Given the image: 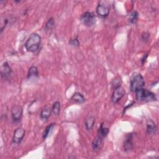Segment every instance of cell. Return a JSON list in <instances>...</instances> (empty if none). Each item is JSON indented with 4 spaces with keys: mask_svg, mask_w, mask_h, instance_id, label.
<instances>
[{
    "mask_svg": "<svg viewBox=\"0 0 159 159\" xmlns=\"http://www.w3.org/2000/svg\"><path fill=\"white\" fill-rule=\"evenodd\" d=\"M51 113H52V108H49L48 106H45L42 109L40 116H41V119H44V120H47V119H48L50 116H51Z\"/></svg>",
    "mask_w": 159,
    "mask_h": 159,
    "instance_id": "8fae6325",
    "label": "cell"
},
{
    "mask_svg": "<svg viewBox=\"0 0 159 159\" xmlns=\"http://www.w3.org/2000/svg\"><path fill=\"white\" fill-rule=\"evenodd\" d=\"M109 132V129L108 128L103 126V124H102L100 126V127H99V130H98V136L99 137L101 138H104L108 134Z\"/></svg>",
    "mask_w": 159,
    "mask_h": 159,
    "instance_id": "e0dca14e",
    "label": "cell"
},
{
    "mask_svg": "<svg viewBox=\"0 0 159 159\" xmlns=\"http://www.w3.org/2000/svg\"><path fill=\"white\" fill-rule=\"evenodd\" d=\"M71 100L77 103H83L85 101V98L80 93H75L71 98Z\"/></svg>",
    "mask_w": 159,
    "mask_h": 159,
    "instance_id": "7c38bea8",
    "label": "cell"
},
{
    "mask_svg": "<svg viewBox=\"0 0 159 159\" xmlns=\"http://www.w3.org/2000/svg\"><path fill=\"white\" fill-rule=\"evenodd\" d=\"M12 73V68L8 62H5L1 67V75L3 78H8Z\"/></svg>",
    "mask_w": 159,
    "mask_h": 159,
    "instance_id": "9c48e42d",
    "label": "cell"
},
{
    "mask_svg": "<svg viewBox=\"0 0 159 159\" xmlns=\"http://www.w3.org/2000/svg\"><path fill=\"white\" fill-rule=\"evenodd\" d=\"M144 77L140 73H134L131 78L130 88L132 92L136 93L139 89L144 88L145 86Z\"/></svg>",
    "mask_w": 159,
    "mask_h": 159,
    "instance_id": "7a4b0ae2",
    "label": "cell"
},
{
    "mask_svg": "<svg viewBox=\"0 0 159 159\" xmlns=\"http://www.w3.org/2000/svg\"><path fill=\"white\" fill-rule=\"evenodd\" d=\"M95 123V118L93 116H89L88 117L85 121V126L87 130H92L93 129L94 124Z\"/></svg>",
    "mask_w": 159,
    "mask_h": 159,
    "instance_id": "5bb4252c",
    "label": "cell"
},
{
    "mask_svg": "<svg viewBox=\"0 0 159 159\" xmlns=\"http://www.w3.org/2000/svg\"><path fill=\"white\" fill-rule=\"evenodd\" d=\"M11 116L14 122H19L23 116V108L19 105L14 106L11 109Z\"/></svg>",
    "mask_w": 159,
    "mask_h": 159,
    "instance_id": "8992f818",
    "label": "cell"
},
{
    "mask_svg": "<svg viewBox=\"0 0 159 159\" xmlns=\"http://www.w3.org/2000/svg\"><path fill=\"white\" fill-rule=\"evenodd\" d=\"M102 138L98 136L93 140L92 143V147L95 151H98L100 148L102 144Z\"/></svg>",
    "mask_w": 159,
    "mask_h": 159,
    "instance_id": "2e32d148",
    "label": "cell"
},
{
    "mask_svg": "<svg viewBox=\"0 0 159 159\" xmlns=\"http://www.w3.org/2000/svg\"><path fill=\"white\" fill-rule=\"evenodd\" d=\"M147 132L150 135H154L156 132V126L151 120L148 121L147 123Z\"/></svg>",
    "mask_w": 159,
    "mask_h": 159,
    "instance_id": "4fadbf2b",
    "label": "cell"
},
{
    "mask_svg": "<svg viewBox=\"0 0 159 159\" xmlns=\"http://www.w3.org/2000/svg\"><path fill=\"white\" fill-rule=\"evenodd\" d=\"M121 80L117 78L114 79L112 82V85L114 87V88L119 87V86H121Z\"/></svg>",
    "mask_w": 159,
    "mask_h": 159,
    "instance_id": "cb8c5ba5",
    "label": "cell"
},
{
    "mask_svg": "<svg viewBox=\"0 0 159 159\" xmlns=\"http://www.w3.org/2000/svg\"><path fill=\"white\" fill-rule=\"evenodd\" d=\"M138 17H139V14L137 11H134L132 12L130 16H129V21H130L131 23L132 24H134L136 23L137 20L138 19Z\"/></svg>",
    "mask_w": 159,
    "mask_h": 159,
    "instance_id": "44dd1931",
    "label": "cell"
},
{
    "mask_svg": "<svg viewBox=\"0 0 159 159\" xmlns=\"http://www.w3.org/2000/svg\"><path fill=\"white\" fill-rule=\"evenodd\" d=\"M136 99L140 101L151 102L155 101L157 98L155 94L145 89H141L136 92Z\"/></svg>",
    "mask_w": 159,
    "mask_h": 159,
    "instance_id": "3957f363",
    "label": "cell"
},
{
    "mask_svg": "<svg viewBox=\"0 0 159 159\" xmlns=\"http://www.w3.org/2000/svg\"><path fill=\"white\" fill-rule=\"evenodd\" d=\"M145 56V57H144L142 59V64H144L145 63V59H146L147 57V54H146Z\"/></svg>",
    "mask_w": 159,
    "mask_h": 159,
    "instance_id": "484cf974",
    "label": "cell"
},
{
    "mask_svg": "<svg viewBox=\"0 0 159 159\" xmlns=\"http://www.w3.org/2000/svg\"><path fill=\"white\" fill-rule=\"evenodd\" d=\"M148 37H149L148 34L144 33L142 36V40H144V41H147L148 39Z\"/></svg>",
    "mask_w": 159,
    "mask_h": 159,
    "instance_id": "d4e9b609",
    "label": "cell"
},
{
    "mask_svg": "<svg viewBox=\"0 0 159 159\" xmlns=\"http://www.w3.org/2000/svg\"><path fill=\"white\" fill-rule=\"evenodd\" d=\"M41 43V37L38 34L33 33L29 37L26 41L24 46L26 50L29 52H37Z\"/></svg>",
    "mask_w": 159,
    "mask_h": 159,
    "instance_id": "6da1fadb",
    "label": "cell"
},
{
    "mask_svg": "<svg viewBox=\"0 0 159 159\" xmlns=\"http://www.w3.org/2000/svg\"><path fill=\"white\" fill-rule=\"evenodd\" d=\"M82 23L87 27L94 26L96 22L95 14L92 12H85L81 16Z\"/></svg>",
    "mask_w": 159,
    "mask_h": 159,
    "instance_id": "277c9868",
    "label": "cell"
},
{
    "mask_svg": "<svg viewBox=\"0 0 159 159\" xmlns=\"http://www.w3.org/2000/svg\"><path fill=\"white\" fill-rule=\"evenodd\" d=\"M68 43L70 45L73 47H78L80 45V42H79V41L77 39V37H73L70 40Z\"/></svg>",
    "mask_w": 159,
    "mask_h": 159,
    "instance_id": "603a6c76",
    "label": "cell"
},
{
    "mask_svg": "<svg viewBox=\"0 0 159 159\" xmlns=\"http://www.w3.org/2000/svg\"><path fill=\"white\" fill-rule=\"evenodd\" d=\"M54 124H53V123L51 124L45 128V131H44V133H43V136H42L44 139H45L48 137V136L50 134V133H51V131L52 130V129L54 126Z\"/></svg>",
    "mask_w": 159,
    "mask_h": 159,
    "instance_id": "d6986e66",
    "label": "cell"
},
{
    "mask_svg": "<svg viewBox=\"0 0 159 159\" xmlns=\"http://www.w3.org/2000/svg\"><path fill=\"white\" fill-rule=\"evenodd\" d=\"M8 23V19L5 17H2L1 20V34L3 33L4 29Z\"/></svg>",
    "mask_w": 159,
    "mask_h": 159,
    "instance_id": "7402d4cb",
    "label": "cell"
},
{
    "mask_svg": "<svg viewBox=\"0 0 159 159\" xmlns=\"http://www.w3.org/2000/svg\"><path fill=\"white\" fill-rule=\"evenodd\" d=\"M132 138L133 135L132 134H129L124 142V148L126 151H131L133 147V142H132Z\"/></svg>",
    "mask_w": 159,
    "mask_h": 159,
    "instance_id": "30bf717a",
    "label": "cell"
},
{
    "mask_svg": "<svg viewBox=\"0 0 159 159\" xmlns=\"http://www.w3.org/2000/svg\"><path fill=\"white\" fill-rule=\"evenodd\" d=\"M110 11V5L106 2H100L96 8V13L99 16L106 17Z\"/></svg>",
    "mask_w": 159,
    "mask_h": 159,
    "instance_id": "5b68a950",
    "label": "cell"
},
{
    "mask_svg": "<svg viewBox=\"0 0 159 159\" xmlns=\"http://www.w3.org/2000/svg\"><path fill=\"white\" fill-rule=\"evenodd\" d=\"M54 26H55V22L54 19L52 17L49 19L45 24L46 31H51V30H52L54 27Z\"/></svg>",
    "mask_w": 159,
    "mask_h": 159,
    "instance_id": "ffe728a7",
    "label": "cell"
},
{
    "mask_svg": "<svg viewBox=\"0 0 159 159\" xmlns=\"http://www.w3.org/2000/svg\"><path fill=\"white\" fill-rule=\"evenodd\" d=\"M25 131L23 128L19 127L14 132V136L13 138V141L15 144L21 143L25 136Z\"/></svg>",
    "mask_w": 159,
    "mask_h": 159,
    "instance_id": "ba28073f",
    "label": "cell"
},
{
    "mask_svg": "<svg viewBox=\"0 0 159 159\" xmlns=\"http://www.w3.org/2000/svg\"><path fill=\"white\" fill-rule=\"evenodd\" d=\"M38 75L39 73L37 67L34 66H32L29 70V72L27 73V78L30 79V78L38 77Z\"/></svg>",
    "mask_w": 159,
    "mask_h": 159,
    "instance_id": "9a60e30c",
    "label": "cell"
},
{
    "mask_svg": "<svg viewBox=\"0 0 159 159\" xmlns=\"http://www.w3.org/2000/svg\"><path fill=\"white\" fill-rule=\"evenodd\" d=\"M61 111V103L58 101H55L52 108V113L54 115H58Z\"/></svg>",
    "mask_w": 159,
    "mask_h": 159,
    "instance_id": "ac0fdd59",
    "label": "cell"
},
{
    "mask_svg": "<svg viewBox=\"0 0 159 159\" xmlns=\"http://www.w3.org/2000/svg\"><path fill=\"white\" fill-rule=\"evenodd\" d=\"M124 95H125V91L121 86H119L114 88L111 97L112 101L114 103H118L121 100V98L124 96Z\"/></svg>",
    "mask_w": 159,
    "mask_h": 159,
    "instance_id": "52a82bcc",
    "label": "cell"
}]
</instances>
